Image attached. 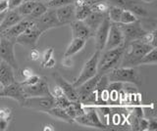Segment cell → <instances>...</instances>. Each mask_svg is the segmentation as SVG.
Segmentation results:
<instances>
[{"mask_svg": "<svg viewBox=\"0 0 157 131\" xmlns=\"http://www.w3.org/2000/svg\"><path fill=\"white\" fill-rule=\"evenodd\" d=\"M1 62H2V60H1V59H0V63H1Z\"/></svg>", "mask_w": 157, "mask_h": 131, "instance_id": "db71d44e", "label": "cell"}, {"mask_svg": "<svg viewBox=\"0 0 157 131\" xmlns=\"http://www.w3.org/2000/svg\"><path fill=\"white\" fill-rule=\"evenodd\" d=\"M144 1H151V0H144Z\"/></svg>", "mask_w": 157, "mask_h": 131, "instance_id": "f5cc1de1", "label": "cell"}, {"mask_svg": "<svg viewBox=\"0 0 157 131\" xmlns=\"http://www.w3.org/2000/svg\"><path fill=\"white\" fill-rule=\"evenodd\" d=\"M86 110H87V111H85L82 115L77 116V118L74 119V121H76L77 123L81 125L87 126V127L98 128V129H111L110 127H108L107 125L103 124L101 122L97 111L94 108L87 107Z\"/></svg>", "mask_w": 157, "mask_h": 131, "instance_id": "52a82bcc", "label": "cell"}, {"mask_svg": "<svg viewBox=\"0 0 157 131\" xmlns=\"http://www.w3.org/2000/svg\"><path fill=\"white\" fill-rule=\"evenodd\" d=\"M106 14L107 13H100V12H96V11H91V13L85 19V20H83V22H85L86 25L90 28V31L94 33L95 31L97 30V27L100 26L102 21L104 20Z\"/></svg>", "mask_w": 157, "mask_h": 131, "instance_id": "7402d4cb", "label": "cell"}, {"mask_svg": "<svg viewBox=\"0 0 157 131\" xmlns=\"http://www.w3.org/2000/svg\"><path fill=\"white\" fill-rule=\"evenodd\" d=\"M157 64V49L156 47H153L152 49L146 53L142 57V59L140 61V65H156Z\"/></svg>", "mask_w": 157, "mask_h": 131, "instance_id": "f1b7e54d", "label": "cell"}, {"mask_svg": "<svg viewBox=\"0 0 157 131\" xmlns=\"http://www.w3.org/2000/svg\"><path fill=\"white\" fill-rule=\"evenodd\" d=\"M117 25L120 27V30L123 33V37H124V46L132 41L141 39V38L147 33V31L142 28L141 24L139 20L135 23L127 24V25L120 24V23H118Z\"/></svg>", "mask_w": 157, "mask_h": 131, "instance_id": "277c9868", "label": "cell"}, {"mask_svg": "<svg viewBox=\"0 0 157 131\" xmlns=\"http://www.w3.org/2000/svg\"><path fill=\"white\" fill-rule=\"evenodd\" d=\"M54 77H55L57 85L62 89L64 96H66L72 102H80L78 101V95L76 90V87H74L73 84L69 83L66 79H64L62 76L57 74L54 75Z\"/></svg>", "mask_w": 157, "mask_h": 131, "instance_id": "ac0fdd59", "label": "cell"}, {"mask_svg": "<svg viewBox=\"0 0 157 131\" xmlns=\"http://www.w3.org/2000/svg\"><path fill=\"white\" fill-rule=\"evenodd\" d=\"M23 17L20 15L19 12L17 11V9H10L5 14V17L3 19V21L0 25V32L5 31L6 28L12 27L14 25L18 24L20 21L23 20Z\"/></svg>", "mask_w": 157, "mask_h": 131, "instance_id": "ffe728a7", "label": "cell"}, {"mask_svg": "<svg viewBox=\"0 0 157 131\" xmlns=\"http://www.w3.org/2000/svg\"><path fill=\"white\" fill-rule=\"evenodd\" d=\"M0 40H1V35H0Z\"/></svg>", "mask_w": 157, "mask_h": 131, "instance_id": "11a10c76", "label": "cell"}, {"mask_svg": "<svg viewBox=\"0 0 157 131\" xmlns=\"http://www.w3.org/2000/svg\"><path fill=\"white\" fill-rule=\"evenodd\" d=\"M42 33L43 32L39 31L37 27L36 26L34 21H33V23L29 25V27L22 33V35H20L19 36L15 38V42L24 46L36 48V42Z\"/></svg>", "mask_w": 157, "mask_h": 131, "instance_id": "9c48e42d", "label": "cell"}, {"mask_svg": "<svg viewBox=\"0 0 157 131\" xmlns=\"http://www.w3.org/2000/svg\"><path fill=\"white\" fill-rule=\"evenodd\" d=\"M123 45H124V37H123V33L120 27H118L117 24L111 23L109 33H108L107 40L103 50H111Z\"/></svg>", "mask_w": 157, "mask_h": 131, "instance_id": "7c38bea8", "label": "cell"}, {"mask_svg": "<svg viewBox=\"0 0 157 131\" xmlns=\"http://www.w3.org/2000/svg\"><path fill=\"white\" fill-rule=\"evenodd\" d=\"M47 6L45 5V3L44 2H37L36 5L34 6L33 10L31 12V14L26 17L29 20H32V21H36L39 17H41L44 13L47 11Z\"/></svg>", "mask_w": 157, "mask_h": 131, "instance_id": "484cf974", "label": "cell"}, {"mask_svg": "<svg viewBox=\"0 0 157 131\" xmlns=\"http://www.w3.org/2000/svg\"><path fill=\"white\" fill-rule=\"evenodd\" d=\"M124 45L111 50L101 51V54L97 63V74L100 75H107L113 69L120 67L123 55H124Z\"/></svg>", "mask_w": 157, "mask_h": 131, "instance_id": "7a4b0ae2", "label": "cell"}, {"mask_svg": "<svg viewBox=\"0 0 157 131\" xmlns=\"http://www.w3.org/2000/svg\"><path fill=\"white\" fill-rule=\"evenodd\" d=\"M33 75V70L29 69V67H26V69H24L22 71V75L25 77V78H27V77H29V76Z\"/></svg>", "mask_w": 157, "mask_h": 131, "instance_id": "f6af8a7d", "label": "cell"}, {"mask_svg": "<svg viewBox=\"0 0 157 131\" xmlns=\"http://www.w3.org/2000/svg\"><path fill=\"white\" fill-rule=\"evenodd\" d=\"M5 14H6V12H3V13H0V25H1V23L3 21V19L5 17Z\"/></svg>", "mask_w": 157, "mask_h": 131, "instance_id": "c3c4849f", "label": "cell"}, {"mask_svg": "<svg viewBox=\"0 0 157 131\" xmlns=\"http://www.w3.org/2000/svg\"><path fill=\"white\" fill-rule=\"evenodd\" d=\"M24 92L27 97H38V96H48L52 95L51 91L49 90L48 83L45 77H40L36 84L23 86Z\"/></svg>", "mask_w": 157, "mask_h": 131, "instance_id": "5bb4252c", "label": "cell"}, {"mask_svg": "<svg viewBox=\"0 0 157 131\" xmlns=\"http://www.w3.org/2000/svg\"><path fill=\"white\" fill-rule=\"evenodd\" d=\"M24 1H36V2H39V0H23V2Z\"/></svg>", "mask_w": 157, "mask_h": 131, "instance_id": "681fc988", "label": "cell"}, {"mask_svg": "<svg viewBox=\"0 0 157 131\" xmlns=\"http://www.w3.org/2000/svg\"><path fill=\"white\" fill-rule=\"evenodd\" d=\"M75 5V14L76 20L83 21L91 13V8L87 5L85 0H74Z\"/></svg>", "mask_w": 157, "mask_h": 131, "instance_id": "603a6c76", "label": "cell"}, {"mask_svg": "<svg viewBox=\"0 0 157 131\" xmlns=\"http://www.w3.org/2000/svg\"><path fill=\"white\" fill-rule=\"evenodd\" d=\"M15 44H16L15 39H10V38L1 35V40H0V59L11 66L14 70L18 71L19 66L14 52Z\"/></svg>", "mask_w": 157, "mask_h": 131, "instance_id": "8992f818", "label": "cell"}, {"mask_svg": "<svg viewBox=\"0 0 157 131\" xmlns=\"http://www.w3.org/2000/svg\"><path fill=\"white\" fill-rule=\"evenodd\" d=\"M13 115V111L10 108H0V119L10 121Z\"/></svg>", "mask_w": 157, "mask_h": 131, "instance_id": "e575fe53", "label": "cell"}, {"mask_svg": "<svg viewBox=\"0 0 157 131\" xmlns=\"http://www.w3.org/2000/svg\"><path fill=\"white\" fill-rule=\"evenodd\" d=\"M34 23H36V26L38 30L42 32L62 26L57 19L55 8H48L47 11L41 17H39L37 20L34 21Z\"/></svg>", "mask_w": 157, "mask_h": 131, "instance_id": "30bf717a", "label": "cell"}, {"mask_svg": "<svg viewBox=\"0 0 157 131\" xmlns=\"http://www.w3.org/2000/svg\"><path fill=\"white\" fill-rule=\"evenodd\" d=\"M139 20V18H137L134 13L129 11V10H124L122 11V14H121V18H120V24H124V25H127V24H132V23H135Z\"/></svg>", "mask_w": 157, "mask_h": 131, "instance_id": "4dcf8cb0", "label": "cell"}, {"mask_svg": "<svg viewBox=\"0 0 157 131\" xmlns=\"http://www.w3.org/2000/svg\"><path fill=\"white\" fill-rule=\"evenodd\" d=\"M44 113L48 114L49 115H51L52 118H56V119L65 121V122H68V123H73L74 122V119H72L70 116H69V115L66 113L65 109L59 108V107H53V108L45 111Z\"/></svg>", "mask_w": 157, "mask_h": 131, "instance_id": "d4e9b609", "label": "cell"}, {"mask_svg": "<svg viewBox=\"0 0 157 131\" xmlns=\"http://www.w3.org/2000/svg\"><path fill=\"white\" fill-rule=\"evenodd\" d=\"M110 26H111V21L109 20L108 15L106 14L104 20L102 21L100 26L97 27V30L94 32V35H93L95 37V49L97 51L101 52V51H103V49H104L108 33H109Z\"/></svg>", "mask_w": 157, "mask_h": 131, "instance_id": "4fadbf2b", "label": "cell"}, {"mask_svg": "<svg viewBox=\"0 0 157 131\" xmlns=\"http://www.w3.org/2000/svg\"><path fill=\"white\" fill-rule=\"evenodd\" d=\"M48 1H50V0H39V2H44V3H46Z\"/></svg>", "mask_w": 157, "mask_h": 131, "instance_id": "f907efd6", "label": "cell"}, {"mask_svg": "<svg viewBox=\"0 0 157 131\" xmlns=\"http://www.w3.org/2000/svg\"><path fill=\"white\" fill-rule=\"evenodd\" d=\"M147 130H157V121L155 118H150L148 120V128H147Z\"/></svg>", "mask_w": 157, "mask_h": 131, "instance_id": "b9f144b4", "label": "cell"}, {"mask_svg": "<svg viewBox=\"0 0 157 131\" xmlns=\"http://www.w3.org/2000/svg\"><path fill=\"white\" fill-rule=\"evenodd\" d=\"M36 3L37 2H36V1H24L21 5H20L19 7H17L16 9L19 12L20 15H21L23 18H26L33 10L34 6L36 5Z\"/></svg>", "mask_w": 157, "mask_h": 131, "instance_id": "83f0119b", "label": "cell"}, {"mask_svg": "<svg viewBox=\"0 0 157 131\" xmlns=\"http://www.w3.org/2000/svg\"><path fill=\"white\" fill-rule=\"evenodd\" d=\"M32 23H33L32 20H29V19H27V18H24L22 21H20L18 24H16V25L10 27L6 28L5 31L0 32V35L10 38V39H15L17 36L22 35V33L29 27V25H31Z\"/></svg>", "mask_w": 157, "mask_h": 131, "instance_id": "e0dca14e", "label": "cell"}, {"mask_svg": "<svg viewBox=\"0 0 157 131\" xmlns=\"http://www.w3.org/2000/svg\"><path fill=\"white\" fill-rule=\"evenodd\" d=\"M156 32H157L156 30H154L152 32H147L146 35L141 38V40L147 43V44H150L151 46L156 47Z\"/></svg>", "mask_w": 157, "mask_h": 131, "instance_id": "836d02e7", "label": "cell"}, {"mask_svg": "<svg viewBox=\"0 0 157 131\" xmlns=\"http://www.w3.org/2000/svg\"><path fill=\"white\" fill-rule=\"evenodd\" d=\"M128 10L134 13L136 17H142V18H144V17L148 16V12H147L146 9L144 6H142V5H140L139 2H136V1L132 2V5L129 7V9H128Z\"/></svg>", "mask_w": 157, "mask_h": 131, "instance_id": "f546056e", "label": "cell"}, {"mask_svg": "<svg viewBox=\"0 0 157 131\" xmlns=\"http://www.w3.org/2000/svg\"><path fill=\"white\" fill-rule=\"evenodd\" d=\"M15 81L16 80H15L14 69L7 63L2 61L0 63V83L3 86H7Z\"/></svg>", "mask_w": 157, "mask_h": 131, "instance_id": "44dd1931", "label": "cell"}, {"mask_svg": "<svg viewBox=\"0 0 157 131\" xmlns=\"http://www.w3.org/2000/svg\"><path fill=\"white\" fill-rule=\"evenodd\" d=\"M148 128V119H145L144 118H141L139 119V130H147Z\"/></svg>", "mask_w": 157, "mask_h": 131, "instance_id": "f35d334b", "label": "cell"}, {"mask_svg": "<svg viewBox=\"0 0 157 131\" xmlns=\"http://www.w3.org/2000/svg\"><path fill=\"white\" fill-rule=\"evenodd\" d=\"M51 127H53V126L51 125V124H46V125H44V128H43V130H51V131H53L54 130V128H51Z\"/></svg>", "mask_w": 157, "mask_h": 131, "instance_id": "7dc6e473", "label": "cell"}, {"mask_svg": "<svg viewBox=\"0 0 157 131\" xmlns=\"http://www.w3.org/2000/svg\"><path fill=\"white\" fill-rule=\"evenodd\" d=\"M4 97L5 98H11L13 100H16L21 106L27 98V96L24 92L23 85L16 81L7 86H4L2 90H0V98H4Z\"/></svg>", "mask_w": 157, "mask_h": 131, "instance_id": "8fae6325", "label": "cell"}, {"mask_svg": "<svg viewBox=\"0 0 157 131\" xmlns=\"http://www.w3.org/2000/svg\"><path fill=\"white\" fill-rule=\"evenodd\" d=\"M100 54H101V52L96 50L94 52V54L86 62L81 74L78 75L77 79L74 81V83H72L74 87L80 86L82 83L91 78V77H93L97 74V63H98V59H99Z\"/></svg>", "mask_w": 157, "mask_h": 131, "instance_id": "5b68a950", "label": "cell"}, {"mask_svg": "<svg viewBox=\"0 0 157 131\" xmlns=\"http://www.w3.org/2000/svg\"><path fill=\"white\" fill-rule=\"evenodd\" d=\"M69 25L71 27L73 38L78 37V38H82V39L87 40L94 35V33L90 31V28L86 25L83 21L75 20L69 24Z\"/></svg>", "mask_w": 157, "mask_h": 131, "instance_id": "9a60e30c", "label": "cell"}, {"mask_svg": "<svg viewBox=\"0 0 157 131\" xmlns=\"http://www.w3.org/2000/svg\"><path fill=\"white\" fill-rule=\"evenodd\" d=\"M8 5H9V10L10 9H16L23 3V0H7Z\"/></svg>", "mask_w": 157, "mask_h": 131, "instance_id": "ab89813d", "label": "cell"}, {"mask_svg": "<svg viewBox=\"0 0 157 131\" xmlns=\"http://www.w3.org/2000/svg\"><path fill=\"white\" fill-rule=\"evenodd\" d=\"M55 64H56L55 59H54L53 57H51L50 59H49V60L45 63V65H44L43 67H49V69H51V67H53L54 66H55Z\"/></svg>", "mask_w": 157, "mask_h": 131, "instance_id": "bcb514c9", "label": "cell"}, {"mask_svg": "<svg viewBox=\"0 0 157 131\" xmlns=\"http://www.w3.org/2000/svg\"><path fill=\"white\" fill-rule=\"evenodd\" d=\"M54 102H55V106L54 107H59V108H62V109H66L67 107H69L72 103V101H70L64 95L54 98Z\"/></svg>", "mask_w": 157, "mask_h": 131, "instance_id": "d6a6232c", "label": "cell"}, {"mask_svg": "<svg viewBox=\"0 0 157 131\" xmlns=\"http://www.w3.org/2000/svg\"><path fill=\"white\" fill-rule=\"evenodd\" d=\"M41 76H38V75H33L29 77H27L26 79H25L23 82H20L23 86H29V85H33L36 84V82L40 79Z\"/></svg>", "mask_w": 157, "mask_h": 131, "instance_id": "d590c367", "label": "cell"}, {"mask_svg": "<svg viewBox=\"0 0 157 131\" xmlns=\"http://www.w3.org/2000/svg\"><path fill=\"white\" fill-rule=\"evenodd\" d=\"M29 60L37 61V60H39V58H40V53H39V51L37 49H36V48H33L32 51L29 52Z\"/></svg>", "mask_w": 157, "mask_h": 131, "instance_id": "74e56055", "label": "cell"}, {"mask_svg": "<svg viewBox=\"0 0 157 131\" xmlns=\"http://www.w3.org/2000/svg\"><path fill=\"white\" fill-rule=\"evenodd\" d=\"M86 40L82 39V38H78V37L73 38L70 45L68 46L65 53H64V58L73 57L74 55H76L77 53L80 52L82 48L86 46Z\"/></svg>", "mask_w": 157, "mask_h": 131, "instance_id": "cb8c5ba5", "label": "cell"}, {"mask_svg": "<svg viewBox=\"0 0 157 131\" xmlns=\"http://www.w3.org/2000/svg\"><path fill=\"white\" fill-rule=\"evenodd\" d=\"M72 3H74V0H50L45 3V5L47 8H58Z\"/></svg>", "mask_w": 157, "mask_h": 131, "instance_id": "1f68e13d", "label": "cell"}, {"mask_svg": "<svg viewBox=\"0 0 157 131\" xmlns=\"http://www.w3.org/2000/svg\"><path fill=\"white\" fill-rule=\"evenodd\" d=\"M123 10H124V9L119 6L109 5V8H108V10H107V15H108V18H109V20L111 21V23H115V24L120 23V18H121V14Z\"/></svg>", "mask_w": 157, "mask_h": 131, "instance_id": "4316f807", "label": "cell"}, {"mask_svg": "<svg viewBox=\"0 0 157 131\" xmlns=\"http://www.w3.org/2000/svg\"><path fill=\"white\" fill-rule=\"evenodd\" d=\"M9 10V5L7 0H0V13L7 12Z\"/></svg>", "mask_w": 157, "mask_h": 131, "instance_id": "60d3db41", "label": "cell"}, {"mask_svg": "<svg viewBox=\"0 0 157 131\" xmlns=\"http://www.w3.org/2000/svg\"><path fill=\"white\" fill-rule=\"evenodd\" d=\"M51 94H52V96L54 97V98H56V97L63 96V95H64V94H63L62 89H61L60 87H59L58 85L54 87V90H53V92H51Z\"/></svg>", "mask_w": 157, "mask_h": 131, "instance_id": "7bdbcfd3", "label": "cell"}, {"mask_svg": "<svg viewBox=\"0 0 157 131\" xmlns=\"http://www.w3.org/2000/svg\"><path fill=\"white\" fill-rule=\"evenodd\" d=\"M106 75L109 82L118 81L122 83H132L137 87L141 85L140 74L134 67H117L110 71Z\"/></svg>", "mask_w": 157, "mask_h": 131, "instance_id": "3957f363", "label": "cell"}, {"mask_svg": "<svg viewBox=\"0 0 157 131\" xmlns=\"http://www.w3.org/2000/svg\"><path fill=\"white\" fill-rule=\"evenodd\" d=\"M153 46L144 42L141 39L132 41L125 45L120 67H136L139 66L140 61L146 53H148Z\"/></svg>", "mask_w": 157, "mask_h": 131, "instance_id": "6da1fadb", "label": "cell"}, {"mask_svg": "<svg viewBox=\"0 0 157 131\" xmlns=\"http://www.w3.org/2000/svg\"><path fill=\"white\" fill-rule=\"evenodd\" d=\"M3 87H4V86H3V85H2L1 83H0V90H2V88H3Z\"/></svg>", "mask_w": 157, "mask_h": 131, "instance_id": "816d5d0a", "label": "cell"}, {"mask_svg": "<svg viewBox=\"0 0 157 131\" xmlns=\"http://www.w3.org/2000/svg\"><path fill=\"white\" fill-rule=\"evenodd\" d=\"M134 115L136 116V118H141L142 116H144V111H142V109L140 108V107H136V108L134 109Z\"/></svg>", "mask_w": 157, "mask_h": 131, "instance_id": "ee69618b", "label": "cell"}, {"mask_svg": "<svg viewBox=\"0 0 157 131\" xmlns=\"http://www.w3.org/2000/svg\"><path fill=\"white\" fill-rule=\"evenodd\" d=\"M53 52H54V50H53V48L52 47H50V48H48L47 50H45L44 51V53H43V55H42V59H41V66L42 67H44V65H45V63L50 59L51 57H53Z\"/></svg>", "mask_w": 157, "mask_h": 131, "instance_id": "8d00e7d4", "label": "cell"}, {"mask_svg": "<svg viewBox=\"0 0 157 131\" xmlns=\"http://www.w3.org/2000/svg\"><path fill=\"white\" fill-rule=\"evenodd\" d=\"M54 106H55V102H54V97L52 95L27 97L22 105V107H25V108H29L39 111H45L53 108Z\"/></svg>", "mask_w": 157, "mask_h": 131, "instance_id": "ba28073f", "label": "cell"}, {"mask_svg": "<svg viewBox=\"0 0 157 131\" xmlns=\"http://www.w3.org/2000/svg\"><path fill=\"white\" fill-rule=\"evenodd\" d=\"M55 11L58 21L60 22L62 26L69 25L70 23L76 20L75 5H74V3L55 8Z\"/></svg>", "mask_w": 157, "mask_h": 131, "instance_id": "2e32d148", "label": "cell"}, {"mask_svg": "<svg viewBox=\"0 0 157 131\" xmlns=\"http://www.w3.org/2000/svg\"><path fill=\"white\" fill-rule=\"evenodd\" d=\"M100 75L96 74L93 77L90 78L88 80L85 81L83 83H82L80 86L76 87V90L78 92V101L81 102L86 98V96H88L90 93H92L93 91H95V86L98 79L100 78Z\"/></svg>", "mask_w": 157, "mask_h": 131, "instance_id": "d6986e66", "label": "cell"}]
</instances>
